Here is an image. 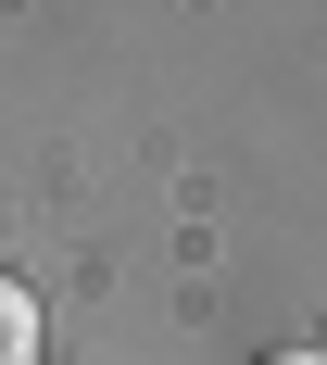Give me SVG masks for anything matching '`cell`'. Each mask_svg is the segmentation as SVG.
Instances as JSON below:
<instances>
[{"label": "cell", "instance_id": "obj_1", "mask_svg": "<svg viewBox=\"0 0 327 365\" xmlns=\"http://www.w3.org/2000/svg\"><path fill=\"white\" fill-rule=\"evenodd\" d=\"M0 365H38V290L0 277Z\"/></svg>", "mask_w": 327, "mask_h": 365}, {"label": "cell", "instance_id": "obj_2", "mask_svg": "<svg viewBox=\"0 0 327 365\" xmlns=\"http://www.w3.org/2000/svg\"><path fill=\"white\" fill-rule=\"evenodd\" d=\"M264 365H327V353H264Z\"/></svg>", "mask_w": 327, "mask_h": 365}]
</instances>
